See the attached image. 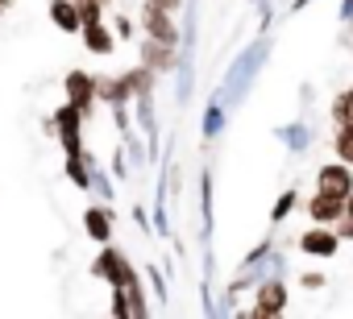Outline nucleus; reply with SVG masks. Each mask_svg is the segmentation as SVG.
I'll list each match as a JSON object with an SVG mask.
<instances>
[{"instance_id":"obj_13","label":"nucleus","mask_w":353,"mask_h":319,"mask_svg":"<svg viewBox=\"0 0 353 319\" xmlns=\"http://www.w3.org/2000/svg\"><path fill=\"white\" fill-rule=\"evenodd\" d=\"M50 21L63 34H79V9H75V0H50Z\"/></svg>"},{"instance_id":"obj_24","label":"nucleus","mask_w":353,"mask_h":319,"mask_svg":"<svg viewBox=\"0 0 353 319\" xmlns=\"http://www.w3.org/2000/svg\"><path fill=\"white\" fill-rule=\"evenodd\" d=\"M341 17H345V21L353 17V0H341Z\"/></svg>"},{"instance_id":"obj_22","label":"nucleus","mask_w":353,"mask_h":319,"mask_svg":"<svg viewBox=\"0 0 353 319\" xmlns=\"http://www.w3.org/2000/svg\"><path fill=\"white\" fill-rule=\"evenodd\" d=\"M299 282H303V286H307V290H320V286H324V274H303V278H299Z\"/></svg>"},{"instance_id":"obj_7","label":"nucleus","mask_w":353,"mask_h":319,"mask_svg":"<svg viewBox=\"0 0 353 319\" xmlns=\"http://www.w3.org/2000/svg\"><path fill=\"white\" fill-rule=\"evenodd\" d=\"M141 30H145V38H154V42L179 46V30H174V21H170V13H166V9L145 5V9H141Z\"/></svg>"},{"instance_id":"obj_6","label":"nucleus","mask_w":353,"mask_h":319,"mask_svg":"<svg viewBox=\"0 0 353 319\" xmlns=\"http://www.w3.org/2000/svg\"><path fill=\"white\" fill-rule=\"evenodd\" d=\"M316 191L345 199V195L353 191V166H345V162H328V166H320V170H316Z\"/></svg>"},{"instance_id":"obj_17","label":"nucleus","mask_w":353,"mask_h":319,"mask_svg":"<svg viewBox=\"0 0 353 319\" xmlns=\"http://www.w3.org/2000/svg\"><path fill=\"white\" fill-rule=\"evenodd\" d=\"M221 129H225V100L216 96V100L204 108V137L212 141V137H221Z\"/></svg>"},{"instance_id":"obj_2","label":"nucleus","mask_w":353,"mask_h":319,"mask_svg":"<svg viewBox=\"0 0 353 319\" xmlns=\"http://www.w3.org/2000/svg\"><path fill=\"white\" fill-rule=\"evenodd\" d=\"M46 129L63 141L67 153H83V112H79L75 104H63V108L46 120Z\"/></svg>"},{"instance_id":"obj_12","label":"nucleus","mask_w":353,"mask_h":319,"mask_svg":"<svg viewBox=\"0 0 353 319\" xmlns=\"http://www.w3.org/2000/svg\"><path fill=\"white\" fill-rule=\"evenodd\" d=\"M83 232H88L92 241L108 245V241H112V212H108V208H88V212H83Z\"/></svg>"},{"instance_id":"obj_15","label":"nucleus","mask_w":353,"mask_h":319,"mask_svg":"<svg viewBox=\"0 0 353 319\" xmlns=\"http://www.w3.org/2000/svg\"><path fill=\"white\" fill-rule=\"evenodd\" d=\"M67 179L88 191V179H92V166H88V153H67Z\"/></svg>"},{"instance_id":"obj_4","label":"nucleus","mask_w":353,"mask_h":319,"mask_svg":"<svg viewBox=\"0 0 353 319\" xmlns=\"http://www.w3.org/2000/svg\"><path fill=\"white\" fill-rule=\"evenodd\" d=\"M254 286H258V298H254V315L258 319H274V315L287 311V286H283V278H262Z\"/></svg>"},{"instance_id":"obj_26","label":"nucleus","mask_w":353,"mask_h":319,"mask_svg":"<svg viewBox=\"0 0 353 319\" xmlns=\"http://www.w3.org/2000/svg\"><path fill=\"white\" fill-rule=\"evenodd\" d=\"M307 5H312V0H295V5H291V9H295V13H299V9H307Z\"/></svg>"},{"instance_id":"obj_16","label":"nucleus","mask_w":353,"mask_h":319,"mask_svg":"<svg viewBox=\"0 0 353 319\" xmlns=\"http://www.w3.org/2000/svg\"><path fill=\"white\" fill-rule=\"evenodd\" d=\"M332 149H336V162L353 166V124H336V133H332Z\"/></svg>"},{"instance_id":"obj_14","label":"nucleus","mask_w":353,"mask_h":319,"mask_svg":"<svg viewBox=\"0 0 353 319\" xmlns=\"http://www.w3.org/2000/svg\"><path fill=\"white\" fill-rule=\"evenodd\" d=\"M279 141H283L291 153H303V149L312 145V129H307L303 120H299V124H283V129H279Z\"/></svg>"},{"instance_id":"obj_20","label":"nucleus","mask_w":353,"mask_h":319,"mask_svg":"<svg viewBox=\"0 0 353 319\" xmlns=\"http://www.w3.org/2000/svg\"><path fill=\"white\" fill-rule=\"evenodd\" d=\"M75 9H79V25L104 21V0H75Z\"/></svg>"},{"instance_id":"obj_29","label":"nucleus","mask_w":353,"mask_h":319,"mask_svg":"<svg viewBox=\"0 0 353 319\" xmlns=\"http://www.w3.org/2000/svg\"><path fill=\"white\" fill-rule=\"evenodd\" d=\"M349 91H353V87H349Z\"/></svg>"},{"instance_id":"obj_19","label":"nucleus","mask_w":353,"mask_h":319,"mask_svg":"<svg viewBox=\"0 0 353 319\" xmlns=\"http://www.w3.org/2000/svg\"><path fill=\"white\" fill-rule=\"evenodd\" d=\"M295 204H299V191H283L279 204H274V212H270V224H283V220L295 212Z\"/></svg>"},{"instance_id":"obj_5","label":"nucleus","mask_w":353,"mask_h":319,"mask_svg":"<svg viewBox=\"0 0 353 319\" xmlns=\"http://www.w3.org/2000/svg\"><path fill=\"white\" fill-rule=\"evenodd\" d=\"M63 91H67V104H75V108L88 116L92 104H96V75H88V71H67Z\"/></svg>"},{"instance_id":"obj_8","label":"nucleus","mask_w":353,"mask_h":319,"mask_svg":"<svg viewBox=\"0 0 353 319\" xmlns=\"http://www.w3.org/2000/svg\"><path fill=\"white\" fill-rule=\"evenodd\" d=\"M299 249H303L307 257H332V253L341 249V236H336L332 224H316V228H307V232L299 236Z\"/></svg>"},{"instance_id":"obj_25","label":"nucleus","mask_w":353,"mask_h":319,"mask_svg":"<svg viewBox=\"0 0 353 319\" xmlns=\"http://www.w3.org/2000/svg\"><path fill=\"white\" fill-rule=\"evenodd\" d=\"M345 216H349V220H353V191H349V195H345Z\"/></svg>"},{"instance_id":"obj_10","label":"nucleus","mask_w":353,"mask_h":319,"mask_svg":"<svg viewBox=\"0 0 353 319\" xmlns=\"http://www.w3.org/2000/svg\"><path fill=\"white\" fill-rule=\"evenodd\" d=\"M307 216H312V224H336V220L345 216V199L316 191V195L307 199Z\"/></svg>"},{"instance_id":"obj_11","label":"nucleus","mask_w":353,"mask_h":319,"mask_svg":"<svg viewBox=\"0 0 353 319\" xmlns=\"http://www.w3.org/2000/svg\"><path fill=\"white\" fill-rule=\"evenodd\" d=\"M141 67H150V71H170V67H174V46L145 38V42H141Z\"/></svg>"},{"instance_id":"obj_3","label":"nucleus","mask_w":353,"mask_h":319,"mask_svg":"<svg viewBox=\"0 0 353 319\" xmlns=\"http://www.w3.org/2000/svg\"><path fill=\"white\" fill-rule=\"evenodd\" d=\"M92 274H96V278H104L108 286H129V282L137 278V270H133V265L125 261V253H121V249H112V245H104V249H100V257L92 261Z\"/></svg>"},{"instance_id":"obj_23","label":"nucleus","mask_w":353,"mask_h":319,"mask_svg":"<svg viewBox=\"0 0 353 319\" xmlns=\"http://www.w3.org/2000/svg\"><path fill=\"white\" fill-rule=\"evenodd\" d=\"M117 34H121V38H133V21H129V17H117Z\"/></svg>"},{"instance_id":"obj_27","label":"nucleus","mask_w":353,"mask_h":319,"mask_svg":"<svg viewBox=\"0 0 353 319\" xmlns=\"http://www.w3.org/2000/svg\"><path fill=\"white\" fill-rule=\"evenodd\" d=\"M9 5H13V0H0V13H9Z\"/></svg>"},{"instance_id":"obj_1","label":"nucleus","mask_w":353,"mask_h":319,"mask_svg":"<svg viewBox=\"0 0 353 319\" xmlns=\"http://www.w3.org/2000/svg\"><path fill=\"white\" fill-rule=\"evenodd\" d=\"M266 58H270V42H266V38L250 42V46L237 54V63L229 67V75H225V87H221V100H225V108H237V104L250 96V87H254L258 71L266 67Z\"/></svg>"},{"instance_id":"obj_18","label":"nucleus","mask_w":353,"mask_h":319,"mask_svg":"<svg viewBox=\"0 0 353 319\" xmlns=\"http://www.w3.org/2000/svg\"><path fill=\"white\" fill-rule=\"evenodd\" d=\"M332 124H353V91L332 96Z\"/></svg>"},{"instance_id":"obj_9","label":"nucleus","mask_w":353,"mask_h":319,"mask_svg":"<svg viewBox=\"0 0 353 319\" xmlns=\"http://www.w3.org/2000/svg\"><path fill=\"white\" fill-rule=\"evenodd\" d=\"M79 34H83V50L96 54V58H108L117 50V34L104 21H88V25H79Z\"/></svg>"},{"instance_id":"obj_28","label":"nucleus","mask_w":353,"mask_h":319,"mask_svg":"<svg viewBox=\"0 0 353 319\" xmlns=\"http://www.w3.org/2000/svg\"><path fill=\"white\" fill-rule=\"evenodd\" d=\"M349 38H353V17H349Z\"/></svg>"},{"instance_id":"obj_21","label":"nucleus","mask_w":353,"mask_h":319,"mask_svg":"<svg viewBox=\"0 0 353 319\" xmlns=\"http://www.w3.org/2000/svg\"><path fill=\"white\" fill-rule=\"evenodd\" d=\"M145 5H154V9H166V13H174V9H183V0H145Z\"/></svg>"}]
</instances>
